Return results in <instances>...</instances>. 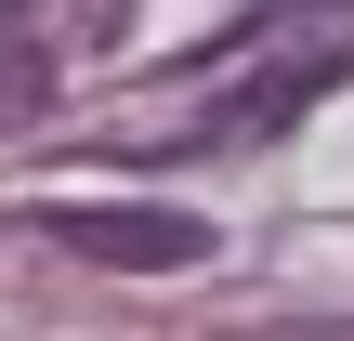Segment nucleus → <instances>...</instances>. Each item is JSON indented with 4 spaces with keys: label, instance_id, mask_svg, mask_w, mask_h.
Listing matches in <instances>:
<instances>
[{
    "label": "nucleus",
    "instance_id": "f257e3e1",
    "mask_svg": "<svg viewBox=\"0 0 354 341\" xmlns=\"http://www.w3.org/2000/svg\"><path fill=\"white\" fill-rule=\"evenodd\" d=\"M39 237L79 250V263H118V276H184V263H210V223H197V210H92V197H66V210H39Z\"/></svg>",
    "mask_w": 354,
    "mask_h": 341
},
{
    "label": "nucleus",
    "instance_id": "7ed1b4c3",
    "mask_svg": "<svg viewBox=\"0 0 354 341\" xmlns=\"http://www.w3.org/2000/svg\"><path fill=\"white\" fill-rule=\"evenodd\" d=\"M342 341H354V329H342Z\"/></svg>",
    "mask_w": 354,
    "mask_h": 341
},
{
    "label": "nucleus",
    "instance_id": "f03ea898",
    "mask_svg": "<svg viewBox=\"0 0 354 341\" xmlns=\"http://www.w3.org/2000/svg\"><path fill=\"white\" fill-rule=\"evenodd\" d=\"M39 92H53V26L39 0H0V118H39Z\"/></svg>",
    "mask_w": 354,
    "mask_h": 341
}]
</instances>
